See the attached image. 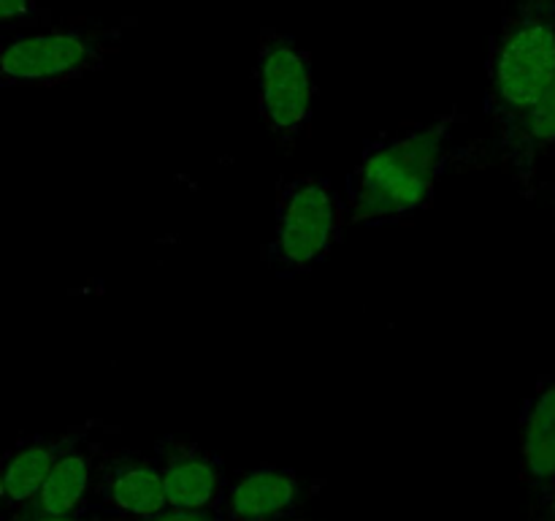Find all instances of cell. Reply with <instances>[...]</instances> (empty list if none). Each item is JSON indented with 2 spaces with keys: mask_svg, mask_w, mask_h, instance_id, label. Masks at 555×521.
I'll return each mask as SVG.
<instances>
[{
  "mask_svg": "<svg viewBox=\"0 0 555 521\" xmlns=\"http://www.w3.org/2000/svg\"><path fill=\"white\" fill-rule=\"evenodd\" d=\"M309 486L287 467H253L231 475L222 497L225 521H291L301 516Z\"/></svg>",
  "mask_w": 555,
  "mask_h": 521,
  "instance_id": "obj_8",
  "label": "cell"
},
{
  "mask_svg": "<svg viewBox=\"0 0 555 521\" xmlns=\"http://www.w3.org/2000/svg\"><path fill=\"white\" fill-rule=\"evenodd\" d=\"M171 508L155 456L117 448L98 456L90 510L119 521H146Z\"/></svg>",
  "mask_w": 555,
  "mask_h": 521,
  "instance_id": "obj_6",
  "label": "cell"
},
{
  "mask_svg": "<svg viewBox=\"0 0 555 521\" xmlns=\"http://www.w3.org/2000/svg\"><path fill=\"white\" fill-rule=\"evenodd\" d=\"M92 521H119V519H106V516L95 513V510H87ZM146 521H225L220 513H209V510H177V508H168L166 513L155 516V519H146Z\"/></svg>",
  "mask_w": 555,
  "mask_h": 521,
  "instance_id": "obj_14",
  "label": "cell"
},
{
  "mask_svg": "<svg viewBox=\"0 0 555 521\" xmlns=\"http://www.w3.org/2000/svg\"><path fill=\"white\" fill-rule=\"evenodd\" d=\"M542 157H555V79L524 119L507 150H502L504 166L526 199L537 193V163Z\"/></svg>",
  "mask_w": 555,
  "mask_h": 521,
  "instance_id": "obj_12",
  "label": "cell"
},
{
  "mask_svg": "<svg viewBox=\"0 0 555 521\" xmlns=\"http://www.w3.org/2000/svg\"><path fill=\"white\" fill-rule=\"evenodd\" d=\"M520 478L531 494L555 478V372L540 374L518 423Z\"/></svg>",
  "mask_w": 555,
  "mask_h": 521,
  "instance_id": "obj_9",
  "label": "cell"
},
{
  "mask_svg": "<svg viewBox=\"0 0 555 521\" xmlns=\"http://www.w3.org/2000/svg\"><path fill=\"white\" fill-rule=\"evenodd\" d=\"M0 521H92L90 513L81 516H47V513H36L30 508H20V510H9Z\"/></svg>",
  "mask_w": 555,
  "mask_h": 521,
  "instance_id": "obj_15",
  "label": "cell"
},
{
  "mask_svg": "<svg viewBox=\"0 0 555 521\" xmlns=\"http://www.w3.org/2000/svg\"><path fill=\"white\" fill-rule=\"evenodd\" d=\"M486 112L507 150L555 79V0H513L486 60Z\"/></svg>",
  "mask_w": 555,
  "mask_h": 521,
  "instance_id": "obj_2",
  "label": "cell"
},
{
  "mask_svg": "<svg viewBox=\"0 0 555 521\" xmlns=\"http://www.w3.org/2000/svg\"><path fill=\"white\" fill-rule=\"evenodd\" d=\"M9 27H54V16L38 0H0V30Z\"/></svg>",
  "mask_w": 555,
  "mask_h": 521,
  "instance_id": "obj_13",
  "label": "cell"
},
{
  "mask_svg": "<svg viewBox=\"0 0 555 521\" xmlns=\"http://www.w3.org/2000/svg\"><path fill=\"white\" fill-rule=\"evenodd\" d=\"M545 188L551 190V201H553V215H555V171H553V177L547 179V182H545Z\"/></svg>",
  "mask_w": 555,
  "mask_h": 521,
  "instance_id": "obj_18",
  "label": "cell"
},
{
  "mask_svg": "<svg viewBox=\"0 0 555 521\" xmlns=\"http://www.w3.org/2000/svg\"><path fill=\"white\" fill-rule=\"evenodd\" d=\"M255 85L266 130L274 136L280 150L291 155L312 119V54L287 33L266 27L258 38Z\"/></svg>",
  "mask_w": 555,
  "mask_h": 521,
  "instance_id": "obj_5",
  "label": "cell"
},
{
  "mask_svg": "<svg viewBox=\"0 0 555 521\" xmlns=\"http://www.w3.org/2000/svg\"><path fill=\"white\" fill-rule=\"evenodd\" d=\"M461 112L366 141L345 188L347 223L385 226L428 209L453 157Z\"/></svg>",
  "mask_w": 555,
  "mask_h": 521,
  "instance_id": "obj_1",
  "label": "cell"
},
{
  "mask_svg": "<svg viewBox=\"0 0 555 521\" xmlns=\"http://www.w3.org/2000/svg\"><path fill=\"white\" fill-rule=\"evenodd\" d=\"M345 226V199L331 179H282L276 188L274 237L263 247L266 264L280 280L307 275L341 242Z\"/></svg>",
  "mask_w": 555,
  "mask_h": 521,
  "instance_id": "obj_3",
  "label": "cell"
},
{
  "mask_svg": "<svg viewBox=\"0 0 555 521\" xmlns=\"http://www.w3.org/2000/svg\"><path fill=\"white\" fill-rule=\"evenodd\" d=\"M119 25H54L0 43V87H57L95 74L122 43Z\"/></svg>",
  "mask_w": 555,
  "mask_h": 521,
  "instance_id": "obj_4",
  "label": "cell"
},
{
  "mask_svg": "<svg viewBox=\"0 0 555 521\" xmlns=\"http://www.w3.org/2000/svg\"><path fill=\"white\" fill-rule=\"evenodd\" d=\"M9 508V494H5V481H3V456H0V510Z\"/></svg>",
  "mask_w": 555,
  "mask_h": 521,
  "instance_id": "obj_17",
  "label": "cell"
},
{
  "mask_svg": "<svg viewBox=\"0 0 555 521\" xmlns=\"http://www.w3.org/2000/svg\"><path fill=\"white\" fill-rule=\"evenodd\" d=\"M101 445L92 440V432L70 445L57 465L52 467L49 478L43 481L41 492L25 508L47 516H81L92 505V488H95L98 456Z\"/></svg>",
  "mask_w": 555,
  "mask_h": 521,
  "instance_id": "obj_10",
  "label": "cell"
},
{
  "mask_svg": "<svg viewBox=\"0 0 555 521\" xmlns=\"http://www.w3.org/2000/svg\"><path fill=\"white\" fill-rule=\"evenodd\" d=\"M168 505L177 510H209L220 513L231 475L220 454L182 437H160L155 443Z\"/></svg>",
  "mask_w": 555,
  "mask_h": 521,
  "instance_id": "obj_7",
  "label": "cell"
},
{
  "mask_svg": "<svg viewBox=\"0 0 555 521\" xmlns=\"http://www.w3.org/2000/svg\"><path fill=\"white\" fill-rule=\"evenodd\" d=\"M531 521H555L553 516H540V513H531Z\"/></svg>",
  "mask_w": 555,
  "mask_h": 521,
  "instance_id": "obj_19",
  "label": "cell"
},
{
  "mask_svg": "<svg viewBox=\"0 0 555 521\" xmlns=\"http://www.w3.org/2000/svg\"><path fill=\"white\" fill-rule=\"evenodd\" d=\"M98 421H87L85 427H74L57 437H25L3 454V481L9 494V510H20L30 505L41 492L43 481L49 478L60 456L92 432Z\"/></svg>",
  "mask_w": 555,
  "mask_h": 521,
  "instance_id": "obj_11",
  "label": "cell"
},
{
  "mask_svg": "<svg viewBox=\"0 0 555 521\" xmlns=\"http://www.w3.org/2000/svg\"><path fill=\"white\" fill-rule=\"evenodd\" d=\"M531 513L553 516L555 519V478L542 488V492L534 494V508H531Z\"/></svg>",
  "mask_w": 555,
  "mask_h": 521,
  "instance_id": "obj_16",
  "label": "cell"
},
{
  "mask_svg": "<svg viewBox=\"0 0 555 521\" xmlns=\"http://www.w3.org/2000/svg\"><path fill=\"white\" fill-rule=\"evenodd\" d=\"M291 521H312V519H301V516H298V519H291Z\"/></svg>",
  "mask_w": 555,
  "mask_h": 521,
  "instance_id": "obj_20",
  "label": "cell"
}]
</instances>
